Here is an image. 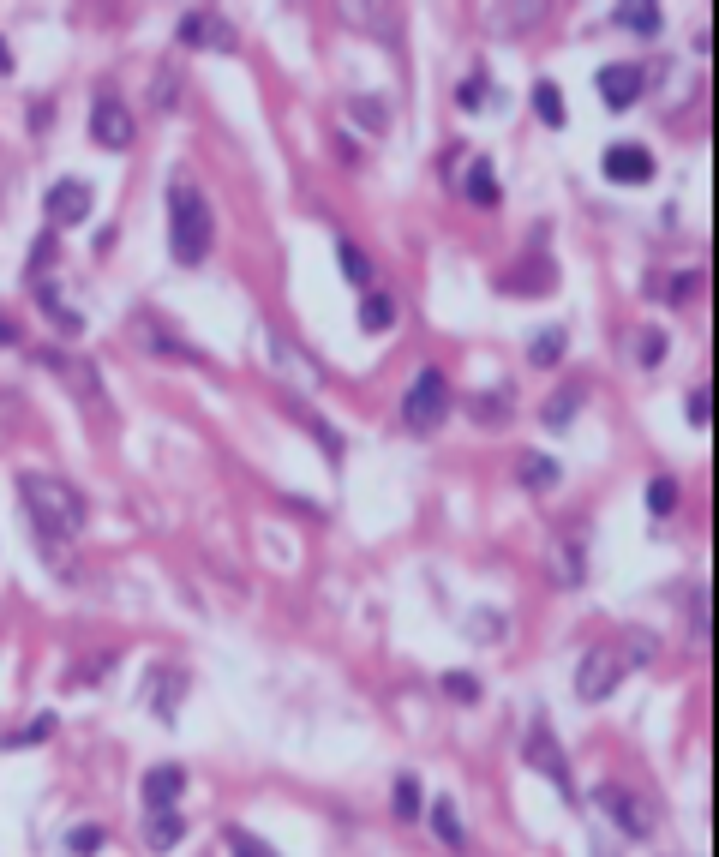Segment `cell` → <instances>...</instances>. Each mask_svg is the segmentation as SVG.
Masks as SVG:
<instances>
[{
    "mask_svg": "<svg viewBox=\"0 0 719 857\" xmlns=\"http://www.w3.org/2000/svg\"><path fill=\"white\" fill-rule=\"evenodd\" d=\"M18 498H24L42 540H72L84 528V498L60 474H18Z\"/></svg>",
    "mask_w": 719,
    "mask_h": 857,
    "instance_id": "1",
    "label": "cell"
},
{
    "mask_svg": "<svg viewBox=\"0 0 719 857\" xmlns=\"http://www.w3.org/2000/svg\"><path fill=\"white\" fill-rule=\"evenodd\" d=\"M210 234H216V216H210L204 186L174 180V186H168V252H174L180 264H198V258L210 252Z\"/></svg>",
    "mask_w": 719,
    "mask_h": 857,
    "instance_id": "2",
    "label": "cell"
},
{
    "mask_svg": "<svg viewBox=\"0 0 719 857\" xmlns=\"http://www.w3.org/2000/svg\"><path fill=\"white\" fill-rule=\"evenodd\" d=\"M444 414H450V378H444L438 366L414 372V384H408V396H402V426H408V432H438Z\"/></svg>",
    "mask_w": 719,
    "mask_h": 857,
    "instance_id": "3",
    "label": "cell"
},
{
    "mask_svg": "<svg viewBox=\"0 0 719 857\" xmlns=\"http://www.w3.org/2000/svg\"><path fill=\"white\" fill-rule=\"evenodd\" d=\"M594 798L606 804V816H612V828H624L630 840H648V834L660 828V816H654V804H648L642 792H630V786H618V780H606V786H600Z\"/></svg>",
    "mask_w": 719,
    "mask_h": 857,
    "instance_id": "4",
    "label": "cell"
},
{
    "mask_svg": "<svg viewBox=\"0 0 719 857\" xmlns=\"http://www.w3.org/2000/svg\"><path fill=\"white\" fill-rule=\"evenodd\" d=\"M618 684H624V660H618V648H588V654H582V666H576V702H606Z\"/></svg>",
    "mask_w": 719,
    "mask_h": 857,
    "instance_id": "5",
    "label": "cell"
},
{
    "mask_svg": "<svg viewBox=\"0 0 719 857\" xmlns=\"http://www.w3.org/2000/svg\"><path fill=\"white\" fill-rule=\"evenodd\" d=\"M522 756H528V768H534V774H546L564 798H576V786H570V762H564V744L552 738V726H546V720H534V726H528Z\"/></svg>",
    "mask_w": 719,
    "mask_h": 857,
    "instance_id": "6",
    "label": "cell"
},
{
    "mask_svg": "<svg viewBox=\"0 0 719 857\" xmlns=\"http://www.w3.org/2000/svg\"><path fill=\"white\" fill-rule=\"evenodd\" d=\"M180 42H186V48H210V54H234V48H240V36L228 30V18L210 12V6H192V12L180 18Z\"/></svg>",
    "mask_w": 719,
    "mask_h": 857,
    "instance_id": "7",
    "label": "cell"
},
{
    "mask_svg": "<svg viewBox=\"0 0 719 857\" xmlns=\"http://www.w3.org/2000/svg\"><path fill=\"white\" fill-rule=\"evenodd\" d=\"M132 132H138V126H132V108H126L120 96H96V102H90V138H96L102 150H126Z\"/></svg>",
    "mask_w": 719,
    "mask_h": 857,
    "instance_id": "8",
    "label": "cell"
},
{
    "mask_svg": "<svg viewBox=\"0 0 719 857\" xmlns=\"http://www.w3.org/2000/svg\"><path fill=\"white\" fill-rule=\"evenodd\" d=\"M84 216H90V186H84V180L66 174V180H54V186L42 192V222H48V228H72V222H84Z\"/></svg>",
    "mask_w": 719,
    "mask_h": 857,
    "instance_id": "9",
    "label": "cell"
},
{
    "mask_svg": "<svg viewBox=\"0 0 719 857\" xmlns=\"http://www.w3.org/2000/svg\"><path fill=\"white\" fill-rule=\"evenodd\" d=\"M600 168H606L612 186H648V180H654V156H648L642 144H612V150L600 156Z\"/></svg>",
    "mask_w": 719,
    "mask_h": 857,
    "instance_id": "10",
    "label": "cell"
},
{
    "mask_svg": "<svg viewBox=\"0 0 719 857\" xmlns=\"http://www.w3.org/2000/svg\"><path fill=\"white\" fill-rule=\"evenodd\" d=\"M144 696H150V714H156L162 726H174V720H180V696H186V672H180V666H156L150 684H144Z\"/></svg>",
    "mask_w": 719,
    "mask_h": 857,
    "instance_id": "11",
    "label": "cell"
},
{
    "mask_svg": "<svg viewBox=\"0 0 719 857\" xmlns=\"http://www.w3.org/2000/svg\"><path fill=\"white\" fill-rule=\"evenodd\" d=\"M180 792H186V768H174V762L150 768V774H144V786H138L144 816H150V810H180Z\"/></svg>",
    "mask_w": 719,
    "mask_h": 857,
    "instance_id": "12",
    "label": "cell"
},
{
    "mask_svg": "<svg viewBox=\"0 0 719 857\" xmlns=\"http://www.w3.org/2000/svg\"><path fill=\"white\" fill-rule=\"evenodd\" d=\"M636 96H642V66H630V60L600 66V102L606 108H630Z\"/></svg>",
    "mask_w": 719,
    "mask_h": 857,
    "instance_id": "13",
    "label": "cell"
},
{
    "mask_svg": "<svg viewBox=\"0 0 719 857\" xmlns=\"http://www.w3.org/2000/svg\"><path fill=\"white\" fill-rule=\"evenodd\" d=\"M186 840V810H150L144 816V846L150 852H174Z\"/></svg>",
    "mask_w": 719,
    "mask_h": 857,
    "instance_id": "14",
    "label": "cell"
},
{
    "mask_svg": "<svg viewBox=\"0 0 719 857\" xmlns=\"http://www.w3.org/2000/svg\"><path fill=\"white\" fill-rule=\"evenodd\" d=\"M462 198H468V204H486V210L498 204V174H492V162H486V156H474V162H468V174H462Z\"/></svg>",
    "mask_w": 719,
    "mask_h": 857,
    "instance_id": "15",
    "label": "cell"
},
{
    "mask_svg": "<svg viewBox=\"0 0 719 857\" xmlns=\"http://www.w3.org/2000/svg\"><path fill=\"white\" fill-rule=\"evenodd\" d=\"M360 330H366V336L396 330V300H390V294H378V288H366V294H360Z\"/></svg>",
    "mask_w": 719,
    "mask_h": 857,
    "instance_id": "16",
    "label": "cell"
},
{
    "mask_svg": "<svg viewBox=\"0 0 719 857\" xmlns=\"http://www.w3.org/2000/svg\"><path fill=\"white\" fill-rule=\"evenodd\" d=\"M582 402H588V384H564V390L546 402V414H540V420H546L552 432H570V420L582 414Z\"/></svg>",
    "mask_w": 719,
    "mask_h": 857,
    "instance_id": "17",
    "label": "cell"
},
{
    "mask_svg": "<svg viewBox=\"0 0 719 857\" xmlns=\"http://www.w3.org/2000/svg\"><path fill=\"white\" fill-rule=\"evenodd\" d=\"M516 480H522L528 492H552V486H558V462H552V456H522V462H516Z\"/></svg>",
    "mask_w": 719,
    "mask_h": 857,
    "instance_id": "18",
    "label": "cell"
},
{
    "mask_svg": "<svg viewBox=\"0 0 719 857\" xmlns=\"http://www.w3.org/2000/svg\"><path fill=\"white\" fill-rule=\"evenodd\" d=\"M36 306H42V312H48V318H54L66 336H72V330H84V318H78V312H72V306L54 294V282H36Z\"/></svg>",
    "mask_w": 719,
    "mask_h": 857,
    "instance_id": "19",
    "label": "cell"
},
{
    "mask_svg": "<svg viewBox=\"0 0 719 857\" xmlns=\"http://www.w3.org/2000/svg\"><path fill=\"white\" fill-rule=\"evenodd\" d=\"M564 348H570V336H564V330H540V336L528 342V366H558V360H564Z\"/></svg>",
    "mask_w": 719,
    "mask_h": 857,
    "instance_id": "20",
    "label": "cell"
},
{
    "mask_svg": "<svg viewBox=\"0 0 719 857\" xmlns=\"http://www.w3.org/2000/svg\"><path fill=\"white\" fill-rule=\"evenodd\" d=\"M534 114H540L546 126H564V90H558L552 78H540V84H534Z\"/></svg>",
    "mask_w": 719,
    "mask_h": 857,
    "instance_id": "21",
    "label": "cell"
},
{
    "mask_svg": "<svg viewBox=\"0 0 719 857\" xmlns=\"http://www.w3.org/2000/svg\"><path fill=\"white\" fill-rule=\"evenodd\" d=\"M432 828H438V840H444L450 852H462V822H456V804H450V798H432Z\"/></svg>",
    "mask_w": 719,
    "mask_h": 857,
    "instance_id": "22",
    "label": "cell"
},
{
    "mask_svg": "<svg viewBox=\"0 0 719 857\" xmlns=\"http://www.w3.org/2000/svg\"><path fill=\"white\" fill-rule=\"evenodd\" d=\"M102 846H108V828H96V822H78V828L66 834V852L72 857H96Z\"/></svg>",
    "mask_w": 719,
    "mask_h": 857,
    "instance_id": "23",
    "label": "cell"
},
{
    "mask_svg": "<svg viewBox=\"0 0 719 857\" xmlns=\"http://www.w3.org/2000/svg\"><path fill=\"white\" fill-rule=\"evenodd\" d=\"M618 24L624 30H636V36H660V6H618Z\"/></svg>",
    "mask_w": 719,
    "mask_h": 857,
    "instance_id": "24",
    "label": "cell"
},
{
    "mask_svg": "<svg viewBox=\"0 0 719 857\" xmlns=\"http://www.w3.org/2000/svg\"><path fill=\"white\" fill-rule=\"evenodd\" d=\"M336 258H342V270H348L354 288H372V264H366V252L354 240H336Z\"/></svg>",
    "mask_w": 719,
    "mask_h": 857,
    "instance_id": "25",
    "label": "cell"
},
{
    "mask_svg": "<svg viewBox=\"0 0 719 857\" xmlns=\"http://www.w3.org/2000/svg\"><path fill=\"white\" fill-rule=\"evenodd\" d=\"M42 738H54V714H36L30 726L6 732V750H24V744H42Z\"/></svg>",
    "mask_w": 719,
    "mask_h": 857,
    "instance_id": "26",
    "label": "cell"
},
{
    "mask_svg": "<svg viewBox=\"0 0 719 857\" xmlns=\"http://www.w3.org/2000/svg\"><path fill=\"white\" fill-rule=\"evenodd\" d=\"M420 810H426V804H420V780L402 774V780H396V822H414Z\"/></svg>",
    "mask_w": 719,
    "mask_h": 857,
    "instance_id": "27",
    "label": "cell"
},
{
    "mask_svg": "<svg viewBox=\"0 0 719 857\" xmlns=\"http://www.w3.org/2000/svg\"><path fill=\"white\" fill-rule=\"evenodd\" d=\"M648 510H654V516H672V510H678V480H666V474L648 480Z\"/></svg>",
    "mask_w": 719,
    "mask_h": 857,
    "instance_id": "28",
    "label": "cell"
},
{
    "mask_svg": "<svg viewBox=\"0 0 719 857\" xmlns=\"http://www.w3.org/2000/svg\"><path fill=\"white\" fill-rule=\"evenodd\" d=\"M228 857H276L258 834H246V828H228Z\"/></svg>",
    "mask_w": 719,
    "mask_h": 857,
    "instance_id": "29",
    "label": "cell"
},
{
    "mask_svg": "<svg viewBox=\"0 0 719 857\" xmlns=\"http://www.w3.org/2000/svg\"><path fill=\"white\" fill-rule=\"evenodd\" d=\"M444 690H450L456 702H480V678H468V672H450V678H444Z\"/></svg>",
    "mask_w": 719,
    "mask_h": 857,
    "instance_id": "30",
    "label": "cell"
},
{
    "mask_svg": "<svg viewBox=\"0 0 719 857\" xmlns=\"http://www.w3.org/2000/svg\"><path fill=\"white\" fill-rule=\"evenodd\" d=\"M456 102H462V108H468V114H474V108H480V102H486V72H474V78H468V84H462V96H456Z\"/></svg>",
    "mask_w": 719,
    "mask_h": 857,
    "instance_id": "31",
    "label": "cell"
},
{
    "mask_svg": "<svg viewBox=\"0 0 719 857\" xmlns=\"http://www.w3.org/2000/svg\"><path fill=\"white\" fill-rule=\"evenodd\" d=\"M636 354H642V366H654V360L666 354V330H648V336L636 342Z\"/></svg>",
    "mask_w": 719,
    "mask_h": 857,
    "instance_id": "32",
    "label": "cell"
},
{
    "mask_svg": "<svg viewBox=\"0 0 719 857\" xmlns=\"http://www.w3.org/2000/svg\"><path fill=\"white\" fill-rule=\"evenodd\" d=\"M684 414H690V426H708V390H690Z\"/></svg>",
    "mask_w": 719,
    "mask_h": 857,
    "instance_id": "33",
    "label": "cell"
},
{
    "mask_svg": "<svg viewBox=\"0 0 719 857\" xmlns=\"http://www.w3.org/2000/svg\"><path fill=\"white\" fill-rule=\"evenodd\" d=\"M504 408H510L504 396H486V402H474V420H504Z\"/></svg>",
    "mask_w": 719,
    "mask_h": 857,
    "instance_id": "34",
    "label": "cell"
},
{
    "mask_svg": "<svg viewBox=\"0 0 719 857\" xmlns=\"http://www.w3.org/2000/svg\"><path fill=\"white\" fill-rule=\"evenodd\" d=\"M0 342H18V324H12V318H0Z\"/></svg>",
    "mask_w": 719,
    "mask_h": 857,
    "instance_id": "35",
    "label": "cell"
},
{
    "mask_svg": "<svg viewBox=\"0 0 719 857\" xmlns=\"http://www.w3.org/2000/svg\"><path fill=\"white\" fill-rule=\"evenodd\" d=\"M0 72H12V48L6 42H0Z\"/></svg>",
    "mask_w": 719,
    "mask_h": 857,
    "instance_id": "36",
    "label": "cell"
}]
</instances>
